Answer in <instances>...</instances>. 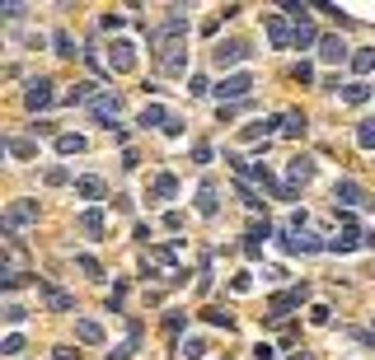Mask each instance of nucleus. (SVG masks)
<instances>
[{
  "mask_svg": "<svg viewBox=\"0 0 375 360\" xmlns=\"http://www.w3.org/2000/svg\"><path fill=\"white\" fill-rule=\"evenodd\" d=\"M47 103H52V80H28L24 108H28V112H38V108H47Z\"/></svg>",
  "mask_w": 375,
  "mask_h": 360,
  "instance_id": "f257e3e1",
  "label": "nucleus"
},
{
  "mask_svg": "<svg viewBox=\"0 0 375 360\" xmlns=\"http://www.w3.org/2000/svg\"><path fill=\"white\" fill-rule=\"evenodd\" d=\"M249 89H253V80H249V75H230V80H220L216 94H220V103H225V99H244Z\"/></svg>",
  "mask_w": 375,
  "mask_h": 360,
  "instance_id": "f03ea898",
  "label": "nucleus"
},
{
  "mask_svg": "<svg viewBox=\"0 0 375 360\" xmlns=\"http://www.w3.org/2000/svg\"><path fill=\"white\" fill-rule=\"evenodd\" d=\"M300 300H305V285H300V290H286V295H272V313L268 318H286V309H295Z\"/></svg>",
  "mask_w": 375,
  "mask_h": 360,
  "instance_id": "7ed1b4c3",
  "label": "nucleus"
},
{
  "mask_svg": "<svg viewBox=\"0 0 375 360\" xmlns=\"http://www.w3.org/2000/svg\"><path fill=\"white\" fill-rule=\"evenodd\" d=\"M244 56H249L244 43H220V47H216V66H240Z\"/></svg>",
  "mask_w": 375,
  "mask_h": 360,
  "instance_id": "20e7f679",
  "label": "nucleus"
},
{
  "mask_svg": "<svg viewBox=\"0 0 375 360\" xmlns=\"http://www.w3.org/2000/svg\"><path fill=\"white\" fill-rule=\"evenodd\" d=\"M319 56L343 66V61H348V43H343V38H319Z\"/></svg>",
  "mask_w": 375,
  "mask_h": 360,
  "instance_id": "39448f33",
  "label": "nucleus"
},
{
  "mask_svg": "<svg viewBox=\"0 0 375 360\" xmlns=\"http://www.w3.org/2000/svg\"><path fill=\"white\" fill-rule=\"evenodd\" d=\"M333 202H343V206H356V202H361V187H356L352 178H338V182H333Z\"/></svg>",
  "mask_w": 375,
  "mask_h": 360,
  "instance_id": "423d86ee",
  "label": "nucleus"
},
{
  "mask_svg": "<svg viewBox=\"0 0 375 360\" xmlns=\"http://www.w3.org/2000/svg\"><path fill=\"white\" fill-rule=\"evenodd\" d=\"M169 122H174V117L164 112L160 103H146V108H141V127H164L169 131Z\"/></svg>",
  "mask_w": 375,
  "mask_h": 360,
  "instance_id": "0eeeda50",
  "label": "nucleus"
},
{
  "mask_svg": "<svg viewBox=\"0 0 375 360\" xmlns=\"http://www.w3.org/2000/svg\"><path fill=\"white\" fill-rule=\"evenodd\" d=\"M286 173H291V182H310V178H315V159H305V154H295V159H291V169H286Z\"/></svg>",
  "mask_w": 375,
  "mask_h": 360,
  "instance_id": "6e6552de",
  "label": "nucleus"
},
{
  "mask_svg": "<svg viewBox=\"0 0 375 360\" xmlns=\"http://www.w3.org/2000/svg\"><path fill=\"white\" fill-rule=\"evenodd\" d=\"M76 192H80V197H89V202H99L108 187H104V178H80V182H76Z\"/></svg>",
  "mask_w": 375,
  "mask_h": 360,
  "instance_id": "1a4fd4ad",
  "label": "nucleus"
},
{
  "mask_svg": "<svg viewBox=\"0 0 375 360\" xmlns=\"http://www.w3.org/2000/svg\"><path fill=\"white\" fill-rule=\"evenodd\" d=\"M150 192H155V197H160V202H169V197H174V192H179V182H174V173H160V178L150 182Z\"/></svg>",
  "mask_w": 375,
  "mask_h": 360,
  "instance_id": "9d476101",
  "label": "nucleus"
},
{
  "mask_svg": "<svg viewBox=\"0 0 375 360\" xmlns=\"http://www.w3.org/2000/svg\"><path fill=\"white\" fill-rule=\"evenodd\" d=\"M197 211H202V215H216V187H212V182L197 187Z\"/></svg>",
  "mask_w": 375,
  "mask_h": 360,
  "instance_id": "9b49d317",
  "label": "nucleus"
},
{
  "mask_svg": "<svg viewBox=\"0 0 375 360\" xmlns=\"http://www.w3.org/2000/svg\"><path fill=\"white\" fill-rule=\"evenodd\" d=\"M76 337H80V341H104V328H99L94 318H80V323H76Z\"/></svg>",
  "mask_w": 375,
  "mask_h": 360,
  "instance_id": "f8f14e48",
  "label": "nucleus"
},
{
  "mask_svg": "<svg viewBox=\"0 0 375 360\" xmlns=\"http://www.w3.org/2000/svg\"><path fill=\"white\" fill-rule=\"evenodd\" d=\"M33 215H38V206H28V202H14V206H10V225H28Z\"/></svg>",
  "mask_w": 375,
  "mask_h": 360,
  "instance_id": "ddd939ff",
  "label": "nucleus"
},
{
  "mask_svg": "<svg viewBox=\"0 0 375 360\" xmlns=\"http://www.w3.org/2000/svg\"><path fill=\"white\" fill-rule=\"evenodd\" d=\"M356 243H361V234H356V230H343L338 239H333V243H328V248H333V253H352Z\"/></svg>",
  "mask_w": 375,
  "mask_h": 360,
  "instance_id": "4468645a",
  "label": "nucleus"
},
{
  "mask_svg": "<svg viewBox=\"0 0 375 360\" xmlns=\"http://www.w3.org/2000/svg\"><path fill=\"white\" fill-rule=\"evenodd\" d=\"M352 71H356V75H371V71H375V51L371 47L356 51V56H352Z\"/></svg>",
  "mask_w": 375,
  "mask_h": 360,
  "instance_id": "2eb2a0df",
  "label": "nucleus"
},
{
  "mask_svg": "<svg viewBox=\"0 0 375 360\" xmlns=\"http://www.w3.org/2000/svg\"><path fill=\"white\" fill-rule=\"evenodd\" d=\"M52 47H56V56H76V38L61 28V33H52Z\"/></svg>",
  "mask_w": 375,
  "mask_h": 360,
  "instance_id": "dca6fc26",
  "label": "nucleus"
},
{
  "mask_svg": "<svg viewBox=\"0 0 375 360\" xmlns=\"http://www.w3.org/2000/svg\"><path fill=\"white\" fill-rule=\"evenodd\" d=\"M366 99H371V89H366L361 80H356V84H343V103H366Z\"/></svg>",
  "mask_w": 375,
  "mask_h": 360,
  "instance_id": "f3484780",
  "label": "nucleus"
},
{
  "mask_svg": "<svg viewBox=\"0 0 375 360\" xmlns=\"http://www.w3.org/2000/svg\"><path fill=\"white\" fill-rule=\"evenodd\" d=\"M356 145H361V150H375V117H366V122H361V131H356Z\"/></svg>",
  "mask_w": 375,
  "mask_h": 360,
  "instance_id": "a211bd4d",
  "label": "nucleus"
},
{
  "mask_svg": "<svg viewBox=\"0 0 375 360\" xmlns=\"http://www.w3.org/2000/svg\"><path fill=\"white\" fill-rule=\"evenodd\" d=\"M56 150H61V154H80L84 141H80V136H56Z\"/></svg>",
  "mask_w": 375,
  "mask_h": 360,
  "instance_id": "6ab92c4d",
  "label": "nucleus"
},
{
  "mask_svg": "<svg viewBox=\"0 0 375 360\" xmlns=\"http://www.w3.org/2000/svg\"><path fill=\"white\" fill-rule=\"evenodd\" d=\"M80 230L84 234H99V230H104V215H99V211H84V215H80Z\"/></svg>",
  "mask_w": 375,
  "mask_h": 360,
  "instance_id": "aec40b11",
  "label": "nucleus"
},
{
  "mask_svg": "<svg viewBox=\"0 0 375 360\" xmlns=\"http://www.w3.org/2000/svg\"><path fill=\"white\" fill-rule=\"evenodd\" d=\"M268 38L277 43V47H282V43H291V33H286V24H282V19H268Z\"/></svg>",
  "mask_w": 375,
  "mask_h": 360,
  "instance_id": "412c9836",
  "label": "nucleus"
},
{
  "mask_svg": "<svg viewBox=\"0 0 375 360\" xmlns=\"http://www.w3.org/2000/svg\"><path fill=\"white\" fill-rule=\"evenodd\" d=\"M43 295H47L52 309H71V295H61V290H52V285H43Z\"/></svg>",
  "mask_w": 375,
  "mask_h": 360,
  "instance_id": "4be33fe9",
  "label": "nucleus"
},
{
  "mask_svg": "<svg viewBox=\"0 0 375 360\" xmlns=\"http://www.w3.org/2000/svg\"><path fill=\"white\" fill-rule=\"evenodd\" d=\"M282 122H286L282 131H291V136H305V117H300V112H286Z\"/></svg>",
  "mask_w": 375,
  "mask_h": 360,
  "instance_id": "5701e85b",
  "label": "nucleus"
},
{
  "mask_svg": "<svg viewBox=\"0 0 375 360\" xmlns=\"http://www.w3.org/2000/svg\"><path fill=\"white\" fill-rule=\"evenodd\" d=\"M24 318H28V313H24V304H5V323H10V328H19Z\"/></svg>",
  "mask_w": 375,
  "mask_h": 360,
  "instance_id": "b1692460",
  "label": "nucleus"
},
{
  "mask_svg": "<svg viewBox=\"0 0 375 360\" xmlns=\"http://www.w3.org/2000/svg\"><path fill=\"white\" fill-rule=\"evenodd\" d=\"M76 262H80V272H89V276H94V281H99V276H104V272H99V262H94V257H89V253H80V257H76Z\"/></svg>",
  "mask_w": 375,
  "mask_h": 360,
  "instance_id": "393cba45",
  "label": "nucleus"
},
{
  "mask_svg": "<svg viewBox=\"0 0 375 360\" xmlns=\"http://www.w3.org/2000/svg\"><path fill=\"white\" fill-rule=\"evenodd\" d=\"M10 154H19V159H28V154H33V141H19V136H14V141H10Z\"/></svg>",
  "mask_w": 375,
  "mask_h": 360,
  "instance_id": "a878e982",
  "label": "nucleus"
},
{
  "mask_svg": "<svg viewBox=\"0 0 375 360\" xmlns=\"http://www.w3.org/2000/svg\"><path fill=\"white\" fill-rule=\"evenodd\" d=\"M19 351H24V337L10 333V337H5V356H19Z\"/></svg>",
  "mask_w": 375,
  "mask_h": 360,
  "instance_id": "bb28decb",
  "label": "nucleus"
},
{
  "mask_svg": "<svg viewBox=\"0 0 375 360\" xmlns=\"http://www.w3.org/2000/svg\"><path fill=\"white\" fill-rule=\"evenodd\" d=\"M183 356L188 360H202V356H207V346H202V341H183Z\"/></svg>",
  "mask_w": 375,
  "mask_h": 360,
  "instance_id": "cd10ccee",
  "label": "nucleus"
},
{
  "mask_svg": "<svg viewBox=\"0 0 375 360\" xmlns=\"http://www.w3.org/2000/svg\"><path fill=\"white\" fill-rule=\"evenodd\" d=\"M253 360H277V351H272L268 341H258V346H253Z\"/></svg>",
  "mask_w": 375,
  "mask_h": 360,
  "instance_id": "c85d7f7f",
  "label": "nucleus"
},
{
  "mask_svg": "<svg viewBox=\"0 0 375 360\" xmlns=\"http://www.w3.org/2000/svg\"><path fill=\"white\" fill-rule=\"evenodd\" d=\"M56 360H80V351H71V346H56Z\"/></svg>",
  "mask_w": 375,
  "mask_h": 360,
  "instance_id": "c756f323",
  "label": "nucleus"
},
{
  "mask_svg": "<svg viewBox=\"0 0 375 360\" xmlns=\"http://www.w3.org/2000/svg\"><path fill=\"white\" fill-rule=\"evenodd\" d=\"M291 360H310V356H291Z\"/></svg>",
  "mask_w": 375,
  "mask_h": 360,
  "instance_id": "7c9ffc66",
  "label": "nucleus"
}]
</instances>
